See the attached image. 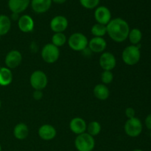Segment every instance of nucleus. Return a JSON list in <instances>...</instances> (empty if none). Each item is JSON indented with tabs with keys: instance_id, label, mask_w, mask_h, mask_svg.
I'll return each mask as SVG.
<instances>
[{
	"instance_id": "obj_8",
	"label": "nucleus",
	"mask_w": 151,
	"mask_h": 151,
	"mask_svg": "<svg viewBox=\"0 0 151 151\" xmlns=\"http://www.w3.org/2000/svg\"><path fill=\"white\" fill-rule=\"evenodd\" d=\"M22 62V55L19 50H10L6 55L4 58V63L6 67L10 69H16L20 66Z\"/></svg>"
},
{
	"instance_id": "obj_9",
	"label": "nucleus",
	"mask_w": 151,
	"mask_h": 151,
	"mask_svg": "<svg viewBox=\"0 0 151 151\" xmlns=\"http://www.w3.org/2000/svg\"><path fill=\"white\" fill-rule=\"evenodd\" d=\"M99 64L103 71H111L116 67V58L111 52H104L100 55L99 59Z\"/></svg>"
},
{
	"instance_id": "obj_36",
	"label": "nucleus",
	"mask_w": 151,
	"mask_h": 151,
	"mask_svg": "<svg viewBox=\"0 0 151 151\" xmlns=\"http://www.w3.org/2000/svg\"><path fill=\"white\" fill-rule=\"evenodd\" d=\"M150 138H151V132H150Z\"/></svg>"
},
{
	"instance_id": "obj_30",
	"label": "nucleus",
	"mask_w": 151,
	"mask_h": 151,
	"mask_svg": "<svg viewBox=\"0 0 151 151\" xmlns=\"http://www.w3.org/2000/svg\"><path fill=\"white\" fill-rule=\"evenodd\" d=\"M145 124L146 128H147L148 130H150V131H151V114L147 115V117L145 118Z\"/></svg>"
},
{
	"instance_id": "obj_5",
	"label": "nucleus",
	"mask_w": 151,
	"mask_h": 151,
	"mask_svg": "<svg viewBox=\"0 0 151 151\" xmlns=\"http://www.w3.org/2000/svg\"><path fill=\"white\" fill-rule=\"evenodd\" d=\"M125 132L128 137L135 138L142 134L143 130V125L141 120L137 117L128 119L124 125Z\"/></svg>"
},
{
	"instance_id": "obj_18",
	"label": "nucleus",
	"mask_w": 151,
	"mask_h": 151,
	"mask_svg": "<svg viewBox=\"0 0 151 151\" xmlns=\"http://www.w3.org/2000/svg\"><path fill=\"white\" fill-rule=\"evenodd\" d=\"M93 93H94V95L96 98L102 100V101L106 100L110 96L109 88H108L107 86L103 83L96 85L93 89Z\"/></svg>"
},
{
	"instance_id": "obj_7",
	"label": "nucleus",
	"mask_w": 151,
	"mask_h": 151,
	"mask_svg": "<svg viewBox=\"0 0 151 151\" xmlns=\"http://www.w3.org/2000/svg\"><path fill=\"white\" fill-rule=\"evenodd\" d=\"M29 83L34 90H44L48 84V78L45 72L41 70H35L31 74Z\"/></svg>"
},
{
	"instance_id": "obj_31",
	"label": "nucleus",
	"mask_w": 151,
	"mask_h": 151,
	"mask_svg": "<svg viewBox=\"0 0 151 151\" xmlns=\"http://www.w3.org/2000/svg\"><path fill=\"white\" fill-rule=\"evenodd\" d=\"M20 14H18V13H12L11 14V17L10 18V20H13V21H17L20 18Z\"/></svg>"
},
{
	"instance_id": "obj_15",
	"label": "nucleus",
	"mask_w": 151,
	"mask_h": 151,
	"mask_svg": "<svg viewBox=\"0 0 151 151\" xmlns=\"http://www.w3.org/2000/svg\"><path fill=\"white\" fill-rule=\"evenodd\" d=\"M18 27L19 29L24 33L30 32L33 30L35 27L34 20L29 15H22L18 20Z\"/></svg>"
},
{
	"instance_id": "obj_38",
	"label": "nucleus",
	"mask_w": 151,
	"mask_h": 151,
	"mask_svg": "<svg viewBox=\"0 0 151 151\" xmlns=\"http://www.w3.org/2000/svg\"><path fill=\"white\" fill-rule=\"evenodd\" d=\"M0 38H1V36H0Z\"/></svg>"
},
{
	"instance_id": "obj_14",
	"label": "nucleus",
	"mask_w": 151,
	"mask_h": 151,
	"mask_svg": "<svg viewBox=\"0 0 151 151\" xmlns=\"http://www.w3.org/2000/svg\"><path fill=\"white\" fill-rule=\"evenodd\" d=\"M38 134L40 138L44 141H50L55 139L57 135V131L55 128L51 125L45 124L38 128Z\"/></svg>"
},
{
	"instance_id": "obj_2",
	"label": "nucleus",
	"mask_w": 151,
	"mask_h": 151,
	"mask_svg": "<svg viewBox=\"0 0 151 151\" xmlns=\"http://www.w3.org/2000/svg\"><path fill=\"white\" fill-rule=\"evenodd\" d=\"M141 58L139 47L130 45L125 47L122 53V59L128 66H134L137 64Z\"/></svg>"
},
{
	"instance_id": "obj_11",
	"label": "nucleus",
	"mask_w": 151,
	"mask_h": 151,
	"mask_svg": "<svg viewBox=\"0 0 151 151\" xmlns=\"http://www.w3.org/2000/svg\"><path fill=\"white\" fill-rule=\"evenodd\" d=\"M69 22L65 16L58 15L55 16L50 21V29L55 33L57 32H63L68 27Z\"/></svg>"
},
{
	"instance_id": "obj_19",
	"label": "nucleus",
	"mask_w": 151,
	"mask_h": 151,
	"mask_svg": "<svg viewBox=\"0 0 151 151\" xmlns=\"http://www.w3.org/2000/svg\"><path fill=\"white\" fill-rule=\"evenodd\" d=\"M29 135V128L24 122H19L13 128V136L19 140H24Z\"/></svg>"
},
{
	"instance_id": "obj_34",
	"label": "nucleus",
	"mask_w": 151,
	"mask_h": 151,
	"mask_svg": "<svg viewBox=\"0 0 151 151\" xmlns=\"http://www.w3.org/2000/svg\"><path fill=\"white\" fill-rule=\"evenodd\" d=\"M1 100H0V108H1Z\"/></svg>"
},
{
	"instance_id": "obj_17",
	"label": "nucleus",
	"mask_w": 151,
	"mask_h": 151,
	"mask_svg": "<svg viewBox=\"0 0 151 151\" xmlns=\"http://www.w3.org/2000/svg\"><path fill=\"white\" fill-rule=\"evenodd\" d=\"M52 0H30V6L35 13L41 14L48 11L52 6Z\"/></svg>"
},
{
	"instance_id": "obj_27",
	"label": "nucleus",
	"mask_w": 151,
	"mask_h": 151,
	"mask_svg": "<svg viewBox=\"0 0 151 151\" xmlns=\"http://www.w3.org/2000/svg\"><path fill=\"white\" fill-rule=\"evenodd\" d=\"M114 80V75L111 71H103L101 74V81L103 84L108 85L111 83Z\"/></svg>"
},
{
	"instance_id": "obj_12",
	"label": "nucleus",
	"mask_w": 151,
	"mask_h": 151,
	"mask_svg": "<svg viewBox=\"0 0 151 151\" xmlns=\"http://www.w3.org/2000/svg\"><path fill=\"white\" fill-rule=\"evenodd\" d=\"M30 5V0H8L7 6L12 13H20L24 12Z\"/></svg>"
},
{
	"instance_id": "obj_20",
	"label": "nucleus",
	"mask_w": 151,
	"mask_h": 151,
	"mask_svg": "<svg viewBox=\"0 0 151 151\" xmlns=\"http://www.w3.org/2000/svg\"><path fill=\"white\" fill-rule=\"evenodd\" d=\"M12 71L7 67H1L0 69V86H7L13 81Z\"/></svg>"
},
{
	"instance_id": "obj_24",
	"label": "nucleus",
	"mask_w": 151,
	"mask_h": 151,
	"mask_svg": "<svg viewBox=\"0 0 151 151\" xmlns=\"http://www.w3.org/2000/svg\"><path fill=\"white\" fill-rule=\"evenodd\" d=\"M67 42V38L63 32L54 33L52 37V44L57 47H63Z\"/></svg>"
},
{
	"instance_id": "obj_29",
	"label": "nucleus",
	"mask_w": 151,
	"mask_h": 151,
	"mask_svg": "<svg viewBox=\"0 0 151 151\" xmlns=\"http://www.w3.org/2000/svg\"><path fill=\"white\" fill-rule=\"evenodd\" d=\"M43 91L41 90H34L33 94H32V97L35 100H41L43 98Z\"/></svg>"
},
{
	"instance_id": "obj_22",
	"label": "nucleus",
	"mask_w": 151,
	"mask_h": 151,
	"mask_svg": "<svg viewBox=\"0 0 151 151\" xmlns=\"http://www.w3.org/2000/svg\"><path fill=\"white\" fill-rule=\"evenodd\" d=\"M128 38L129 39L130 42L132 44V45L137 46L142 38V31L138 28H134L132 29H130Z\"/></svg>"
},
{
	"instance_id": "obj_26",
	"label": "nucleus",
	"mask_w": 151,
	"mask_h": 151,
	"mask_svg": "<svg viewBox=\"0 0 151 151\" xmlns=\"http://www.w3.org/2000/svg\"><path fill=\"white\" fill-rule=\"evenodd\" d=\"M79 1L83 7L88 10H92L98 7L100 0H79Z\"/></svg>"
},
{
	"instance_id": "obj_23",
	"label": "nucleus",
	"mask_w": 151,
	"mask_h": 151,
	"mask_svg": "<svg viewBox=\"0 0 151 151\" xmlns=\"http://www.w3.org/2000/svg\"><path fill=\"white\" fill-rule=\"evenodd\" d=\"M101 129L102 127L100 122H97V121H92V122H90L87 125L86 133H88L89 135L94 137L100 134Z\"/></svg>"
},
{
	"instance_id": "obj_4",
	"label": "nucleus",
	"mask_w": 151,
	"mask_h": 151,
	"mask_svg": "<svg viewBox=\"0 0 151 151\" xmlns=\"http://www.w3.org/2000/svg\"><path fill=\"white\" fill-rule=\"evenodd\" d=\"M69 47L74 51L82 52L88 47V40L84 34L81 32L72 33L67 39Z\"/></svg>"
},
{
	"instance_id": "obj_33",
	"label": "nucleus",
	"mask_w": 151,
	"mask_h": 151,
	"mask_svg": "<svg viewBox=\"0 0 151 151\" xmlns=\"http://www.w3.org/2000/svg\"><path fill=\"white\" fill-rule=\"evenodd\" d=\"M132 151H143L142 150H140V149H135V150H132Z\"/></svg>"
},
{
	"instance_id": "obj_28",
	"label": "nucleus",
	"mask_w": 151,
	"mask_h": 151,
	"mask_svg": "<svg viewBox=\"0 0 151 151\" xmlns=\"http://www.w3.org/2000/svg\"><path fill=\"white\" fill-rule=\"evenodd\" d=\"M125 116L128 119H131V118H134L135 117L136 115V111L134 110V109L131 107H128L125 109Z\"/></svg>"
},
{
	"instance_id": "obj_16",
	"label": "nucleus",
	"mask_w": 151,
	"mask_h": 151,
	"mask_svg": "<svg viewBox=\"0 0 151 151\" xmlns=\"http://www.w3.org/2000/svg\"><path fill=\"white\" fill-rule=\"evenodd\" d=\"M69 128L71 131L76 135H80L86 131L87 124L81 117H75L70 121Z\"/></svg>"
},
{
	"instance_id": "obj_25",
	"label": "nucleus",
	"mask_w": 151,
	"mask_h": 151,
	"mask_svg": "<svg viewBox=\"0 0 151 151\" xmlns=\"http://www.w3.org/2000/svg\"><path fill=\"white\" fill-rule=\"evenodd\" d=\"M91 32L94 37H100L103 38L106 34H107V29H106V25L101 24H95L91 27Z\"/></svg>"
},
{
	"instance_id": "obj_32",
	"label": "nucleus",
	"mask_w": 151,
	"mask_h": 151,
	"mask_svg": "<svg viewBox=\"0 0 151 151\" xmlns=\"http://www.w3.org/2000/svg\"><path fill=\"white\" fill-rule=\"evenodd\" d=\"M52 1L58 4H62L66 1V0H52Z\"/></svg>"
},
{
	"instance_id": "obj_1",
	"label": "nucleus",
	"mask_w": 151,
	"mask_h": 151,
	"mask_svg": "<svg viewBox=\"0 0 151 151\" xmlns=\"http://www.w3.org/2000/svg\"><path fill=\"white\" fill-rule=\"evenodd\" d=\"M109 38L116 43H122L128 38L130 27L128 22L122 18L111 19L106 25Z\"/></svg>"
},
{
	"instance_id": "obj_6",
	"label": "nucleus",
	"mask_w": 151,
	"mask_h": 151,
	"mask_svg": "<svg viewBox=\"0 0 151 151\" xmlns=\"http://www.w3.org/2000/svg\"><path fill=\"white\" fill-rule=\"evenodd\" d=\"M41 58L47 63H54L60 57V50L52 43L47 44L41 50Z\"/></svg>"
},
{
	"instance_id": "obj_21",
	"label": "nucleus",
	"mask_w": 151,
	"mask_h": 151,
	"mask_svg": "<svg viewBox=\"0 0 151 151\" xmlns=\"http://www.w3.org/2000/svg\"><path fill=\"white\" fill-rule=\"evenodd\" d=\"M11 28V20L6 15H0V36L7 35Z\"/></svg>"
},
{
	"instance_id": "obj_10",
	"label": "nucleus",
	"mask_w": 151,
	"mask_h": 151,
	"mask_svg": "<svg viewBox=\"0 0 151 151\" xmlns=\"http://www.w3.org/2000/svg\"><path fill=\"white\" fill-rule=\"evenodd\" d=\"M94 19L98 24L107 25L111 20V12L106 6H98L94 11Z\"/></svg>"
},
{
	"instance_id": "obj_3",
	"label": "nucleus",
	"mask_w": 151,
	"mask_h": 151,
	"mask_svg": "<svg viewBox=\"0 0 151 151\" xmlns=\"http://www.w3.org/2000/svg\"><path fill=\"white\" fill-rule=\"evenodd\" d=\"M75 146L78 151H92L95 147V140L92 136L85 132L77 136Z\"/></svg>"
},
{
	"instance_id": "obj_37",
	"label": "nucleus",
	"mask_w": 151,
	"mask_h": 151,
	"mask_svg": "<svg viewBox=\"0 0 151 151\" xmlns=\"http://www.w3.org/2000/svg\"><path fill=\"white\" fill-rule=\"evenodd\" d=\"M1 66H0V69H1Z\"/></svg>"
},
{
	"instance_id": "obj_35",
	"label": "nucleus",
	"mask_w": 151,
	"mask_h": 151,
	"mask_svg": "<svg viewBox=\"0 0 151 151\" xmlns=\"http://www.w3.org/2000/svg\"><path fill=\"white\" fill-rule=\"evenodd\" d=\"M0 151H1V145H0Z\"/></svg>"
},
{
	"instance_id": "obj_13",
	"label": "nucleus",
	"mask_w": 151,
	"mask_h": 151,
	"mask_svg": "<svg viewBox=\"0 0 151 151\" xmlns=\"http://www.w3.org/2000/svg\"><path fill=\"white\" fill-rule=\"evenodd\" d=\"M107 47V42L103 38L93 37L88 41V47L93 53H103Z\"/></svg>"
}]
</instances>
